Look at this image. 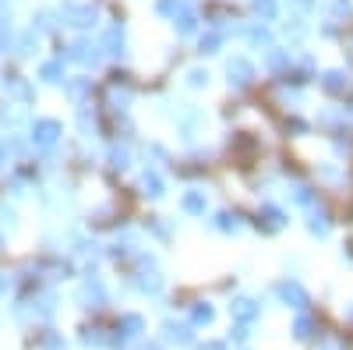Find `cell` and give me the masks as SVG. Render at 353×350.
I'll return each mask as SVG.
<instances>
[{"mask_svg": "<svg viewBox=\"0 0 353 350\" xmlns=\"http://www.w3.org/2000/svg\"><path fill=\"white\" fill-rule=\"evenodd\" d=\"M163 329H166V340H170V343H181V347L194 343V336H191V326H176V322H166Z\"/></svg>", "mask_w": 353, "mask_h": 350, "instance_id": "6da1fadb", "label": "cell"}, {"mask_svg": "<svg viewBox=\"0 0 353 350\" xmlns=\"http://www.w3.org/2000/svg\"><path fill=\"white\" fill-rule=\"evenodd\" d=\"M279 294H283V301H286V304L293 301V308H304V304H307V294H304V290H301L297 283H283V286H279Z\"/></svg>", "mask_w": 353, "mask_h": 350, "instance_id": "7a4b0ae2", "label": "cell"}, {"mask_svg": "<svg viewBox=\"0 0 353 350\" xmlns=\"http://www.w3.org/2000/svg\"><path fill=\"white\" fill-rule=\"evenodd\" d=\"M230 311L241 318V322H254V315H258V308H254V301H237V304H230Z\"/></svg>", "mask_w": 353, "mask_h": 350, "instance_id": "3957f363", "label": "cell"}, {"mask_svg": "<svg viewBox=\"0 0 353 350\" xmlns=\"http://www.w3.org/2000/svg\"><path fill=\"white\" fill-rule=\"evenodd\" d=\"M53 138H57V124H53V121H43V124L36 128V142H39V145H53Z\"/></svg>", "mask_w": 353, "mask_h": 350, "instance_id": "277c9868", "label": "cell"}, {"mask_svg": "<svg viewBox=\"0 0 353 350\" xmlns=\"http://www.w3.org/2000/svg\"><path fill=\"white\" fill-rule=\"evenodd\" d=\"M191 318H194V326H212V318H216V311H212L209 304H198V308L191 311Z\"/></svg>", "mask_w": 353, "mask_h": 350, "instance_id": "5b68a950", "label": "cell"}, {"mask_svg": "<svg viewBox=\"0 0 353 350\" xmlns=\"http://www.w3.org/2000/svg\"><path fill=\"white\" fill-rule=\"evenodd\" d=\"M293 336H297V340H307V336H311V318H297V326H293Z\"/></svg>", "mask_w": 353, "mask_h": 350, "instance_id": "8992f818", "label": "cell"}, {"mask_svg": "<svg viewBox=\"0 0 353 350\" xmlns=\"http://www.w3.org/2000/svg\"><path fill=\"white\" fill-rule=\"evenodd\" d=\"M325 89H329V93H339V89H343V75H339V71L325 75Z\"/></svg>", "mask_w": 353, "mask_h": 350, "instance_id": "52a82bcc", "label": "cell"}, {"mask_svg": "<svg viewBox=\"0 0 353 350\" xmlns=\"http://www.w3.org/2000/svg\"><path fill=\"white\" fill-rule=\"evenodd\" d=\"M184 206H188L191 213H201V209H205V202H201L198 195H188V198H184Z\"/></svg>", "mask_w": 353, "mask_h": 350, "instance_id": "ba28073f", "label": "cell"}, {"mask_svg": "<svg viewBox=\"0 0 353 350\" xmlns=\"http://www.w3.org/2000/svg\"><path fill=\"white\" fill-rule=\"evenodd\" d=\"M46 350H68V343H64L61 336H50V340H46Z\"/></svg>", "mask_w": 353, "mask_h": 350, "instance_id": "9c48e42d", "label": "cell"}, {"mask_svg": "<svg viewBox=\"0 0 353 350\" xmlns=\"http://www.w3.org/2000/svg\"><path fill=\"white\" fill-rule=\"evenodd\" d=\"M201 350H223V343H209V347H201Z\"/></svg>", "mask_w": 353, "mask_h": 350, "instance_id": "30bf717a", "label": "cell"}]
</instances>
